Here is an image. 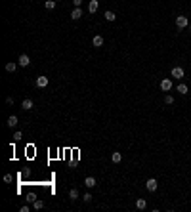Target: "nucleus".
Returning a JSON list of instances; mask_svg holds the SVG:
<instances>
[{
    "label": "nucleus",
    "mask_w": 191,
    "mask_h": 212,
    "mask_svg": "<svg viewBox=\"0 0 191 212\" xmlns=\"http://www.w3.org/2000/svg\"><path fill=\"white\" fill-rule=\"evenodd\" d=\"M176 27H178V29H185V27H189L187 15H178V17H176Z\"/></svg>",
    "instance_id": "obj_1"
},
{
    "label": "nucleus",
    "mask_w": 191,
    "mask_h": 212,
    "mask_svg": "<svg viewBox=\"0 0 191 212\" xmlns=\"http://www.w3.org/2000/svg\"><path fill=\"white\" fill-rule=\"evenodd\" d=\"M21 107L25 109V111H31L32 107H35V103H32V100H23V103H21Z\"/></svg>",
    "instance_id": "obj_11"
},
{
    "label": "nucleus",
    "mask_w": 191,
    "mask_h": 212,
    "mask_svg": "<svg viewBox=\"0 0 191 212\" xmlns=\"http://www.w3.org/2000/svg\"><path fill=\"white\" fill-rule=\"evenodd\" d=\"M17 63H19V67H29V63H31L29 56H27V54H21V56H19V59H17Z\"/></svg>",
    "instance_id": "obj_5"
},
{
    "label": "nucleus",
    "mask_w": 191,
    "mask_h": 212,
    "mask_svg": "<svg viewBox=\"0 0 191 212\" xmlns=\"http://www.w3.org/2000/svg\"><path fill=\"white\" fill-rule=\"evenodd\" d=\"M145 206H147V201H145V199H138L136 201V208L138 210H143Z\"/></svg>",
    "instance_id": "obj_13"
},
{
    "label": "nucleus",
    "mask_w": 191,
    "mask_h": 212,
    "mask_svg": "<svg viewBox=\"0 0 191 212\" xmlns=\"http://www.w3.org/2000/svg\"><path fill=\"white\" fill-rule=\"evenodd\" d=\"M73 4H75V8H80V4H82V0H73Z\"/></svg>",
    "instance_id": "obj_26"
},
{
    "label": "nucleus",
    "mask_w": 191,
    "mask_h": 212,
    "mask_svg": "<svg viewBox=\"0 0 191 212\" xmlns=\"http://www.w3.org/2000/svg\"><path fill=\"white\" fill-rule=\"evenodd\" d=\"M48 82H50V80H48V76H36V80H35V84H36V88H46L48 86Z\"/></svg>",
    "instance_id": "obj_2"
},
{
    "label": "nucleus",
    "mask_w": 191,
    "mask_h": 212,
    "mask_svg": "<svg viewBox=\"0 0 191 212\" xmlns=\"http://www.w3.org/2000/svg\"><path fill=\"white\" fill-rule=\"evenodd\" d=\"M69 197H71L73 201H76V199H79V191H76V189H71V191H69Z\"/></svg>",
    "instance_id": "obj_20"
},
{
    "label": "nucleus",
    "mask_w": 191,
    "mask_h": 212,
    "mask_svg": "<svg viewBox=\"0 0 191 212\" xmlns=\"http://www.w3.org/2000/svg\"><path fill=\"white\" fill-rule=\"evenodd\" d=\"M97 8H99L97 0H90V2H88V12H90V14H96V12H97Z\"/></svg>",
    "instance_id": "obj_7"
},
{
    "label": "nucleus",
    "mask_w": 191,
    "mask_h": 212,
    "mask_svg": "<svg viewBox=\"0 0 191 212\" xmlns=\"http://www.w3.org/2000/svg\"><path fill=\"white\" fill-rule=\"evenodd\" d=\"M157 185H159V183H157L155 178H149V180L145 182V187H147V191H155V189H157Z\"/></svg>",
    "instance_id": "obj_6"
},
{
    "label": "nucleus",
    "mask_w": 191,
    "mask_h": 212,
    "mask_svg": "<svg viewBox=\"0 0 191 212\" xmlns=\"http://www.w3.org/2000/svg\"><path fill=\"white\" fill-rule=\"evenodd\" d=\"M189 29H191V23H189Z\"/></svg>",
    "instance_id": "obj_27"
},
{
    "label": "nucleus",
    "mask_w": 191,
    "mask_h": 212,
    "mask_svg": "<svg viewBox=\"0 0 191 212\" xmlns=\"http://www.w3.org/2000/svg\"><path fill=\"white\" fill-rule=\"evenodd\" d=\"M36 201V195L35 193H27V203H35Z\"/></svg>",
    "instance_id": "obj_22"
},
{
    "label": "nucleus",
    "mask_w": 191,
    "mask_h": 212,
    "mask_svg": "<svg viewBox=\"0 0 191 212\" xmlns=\"http://www.w3.org/2000/svg\"><path fill=\"white\" fill-rule=\"evenodd\" d=\"M17 117H15V115H12V117H8V122H6V124L8 126H10V128H14V126H17Z\"/></svg>",
    "instance_id": "obj_12"
},
{
    "label": "nucleus",
    "mask_w": 191,
    "mask_h": 212,
    "mask_svg": "<svg viewBox=\"0 0 191 212\" xmlns=\"http://www.w3.org/2000/svg\"><path fill=\"white\" fill-rule=\"evenodd\" d=\"M170 75H172L174 79H178V80H180V79H184V76H185V71H184L182 67H174L172 71H170Z\"/></svg>",
    "instance_id": "obj_3"
},
{
    "label": "nucleus",
    "mask_w": 191,
    "mask_h": 212,
    "mask_svg": "<svg viewBox=\"0 0 191 212\" xmlns=\"http://www.w3.org/2000/svg\"><path fill=\"white\" fill-rule=\"evenodd\" d=\"M4 182L10 183V182H12V174H6V176H4Z\"/></svg>",
    "instance_id": "obj_25"
},
{
    "label": "nucleus",
    "mask_w": 191,
    "mask_h": 212,
    "mask_svg": "<svg viewBox=\"0 0 191 212\" xmlns=\"http://www.w3.org/2000/svg\"><path fill=\"white\" fill-rule=\"evenodd\" d=\"M92 199H94V197H92V195H90V193H86V195H84V197H82V201H86V203H90V201H92Z\"/></svg>",
    "instance_id": "obj_24"
},
{
    "label": "nucleus",
    "mask_w": 191,
    "mask_h": 212,
    "mask_svg": "<svg viewBox=\"0 0 191 212\" xmlns=\"http://www.w3.org/2000/svg\"><path fill=\"white\" fill-rule=\"evenodd\" d=\"M105 19H107V21H115V19H117V15H115V12H111V10H107V12H105Z\"/></svg>",
    "instance_id": "obj_16"
},
{
    "label": "nucleus",
    "mask_w": 191,
    "mask_h": 212,
    "mask_svg": "<svg viewBox=\"0 0 191 212\" xmlns=\"http://www.w3.org/2000/svg\"><path fill=\"white\" fill-rule=\"evenodd\" d=\"M21 138H23V134H21V132H15V134H14V141H19Z\"/></svg>",
    "instance_id": "obj_23"
},
{
    "label": "nucleus",
    "mask_w": 191,
    "mask_h": 212,
    "mask_svg": "<svg viewBox=\"0 0 191 212\" xmlns=\"http://www.w3.org/2000/svg\"><path fill=\"white\" fill-rule=\"evenodd\" d=\"M161 90L162 92H170L172 90V80L170 79H162L161 80Z\"/></svg>",
    "instance_id": "obj_4"
},
{
    "label": "nucleus",
    "mask_w": 191,
    "mask_h": 212,
    "mask_svg": "<svg viewBox=\"0 0 191 212\" xmlns=\"http://www.w3.org/2000/svg\"><path fill=\"white\" fill-rule=\"evenodd\" d=\"M176 90L180 92L182 96H185V94L189 92V88H187V84H182V82H180V84H178V88H176Z\"/></svg>",
    "instance_id": "obj_14"
},
{
    "label": "nucleus",
    "mask_w": 191,
    "mask_h": 212,
    "mask_svg": "<svg viewBox=\"0 0 191 212\" xmlns=\"http://www.w3.org/2000/svg\"><path fill=\"white\" fill-rule=\"evenodd\" d=\"M32 208H35V210H42V208H44V201H40V199H36V201L32 203Z\"/></svg>",
    "instance_id": "obj_17"
},
{
    "label": "nucleus",
    "mask_w": 191,
    "mask_h": 212,
    "mask_svg": "<svg viewBox=\"0 0 191 212\" xmlns=\"http://www.w3.org/2000/svg\"><path fill=\"white\" fill-rule=\"evenodd\" d=\"M164 103H166V105H172V103H174V97L170 96V94H166V96H164Z\"/></svg>",
    "instance_id": "obj_21"
},
{
    "label": "nucleus",
    "mask_w": 191,
    "mask_h": 212,
    "mask_svg": "<svg viewBox=\"0 0 191 212\" xmlns=\"http://www.w3.org/2000/svg\"><path fill=\"white\" fill-rule=\"evenodd\" d=\"M111 161H113V162H115V164H117V162H120V161H123V153H119V151H115V153H113V155H111Z\"/></svg>",
    "instance_id": "obj_15"
},
{
    "label": "nucleus",
    "mask_w": 191,
    "mask_h": 212,
    "mask_svg": "<svg viewBox=\"0 0 191 212\" xmlns=\"http://www.w3.org/2000/svg\"><path fill=\"white\" fill-rule=\"evenodd\" d=\"M92 44H94L96 48H99V46H103V36L101 35H96L94 38H92Z\"/></svg>",
    "instance_id": "obj_10"
},
{
    "label": "nucleus",
    "mask_w": 191,
    "mask_h": 212,
    "mask_svg": "<svg viewBox=\"0 0 191 212\" xmlns=\"http://www.w3.org/2000/svg\"><path fill=\"white\" fill-rule=\"evenodd\" d=\"M44 6H46V10H54V8H55V0H48Z\"/></svg>",
    "instance_id": "obj_19"
},
{
    "label": "nucleus",
    "mask_w": 191,
    "mask_h": 212,
    "mask_svg": "<svg viewBox=\"0 0 191 212\" xmlns=\"http://www.w3.org/2000/svg\"><path fill=\"white\" fill-rule=\"evenodd\" d=\"M17 65H19V63H14V61H10V63H6V71H8V73H14L15 69H17Z\"/></svg>",
    "instance_id": "obj_18"
},
{
    "label": "nucleus",
    "mask_w": 191,
    "mask_h": 212,
    "mask_svg": "<svg viewBox=\"0 0 191 212\" xmlns=\"http://www.w3.org/2000/svg\"><path fill=\"white\" fill-rule=\"evenodd\" d=\"M84 185H86L88 189H92V187H96V185H97V183H96V178H94V176H88L86 180H84Z\"/></svg>",
    "instance_id": "obj_8"
},
{
    "label": "nucleus",
    "mask_w": 191,
    "mask_h": 212,
    "mask_svg": "<svg viewBox=\"0 0 191 212\" xmlns=\"http://www.w3.org/2000/svg\"><path fill=\"white\" fill-rule=\"evenodd\" d=\"M80 17H82V10H80V8H75V10L71 12V19L76 21V19H80Z\"/></svg>",
    "instance_id": "obj_9"
},
{
    "label": "nucleus",
    "mask_w": 191,
    "mask_h": 212,
    "mask_svg": "<svg viewBox=\"0 0 191 212\" xmlns=\"http://www.w3.org/2000/svg\"><path fill=\"white\" fill-rule=\"evenodd\" d=\"M55 2H59V0H55Z\"/></svg>",
    "instance_id": "obj_28"
}]
</instances>
